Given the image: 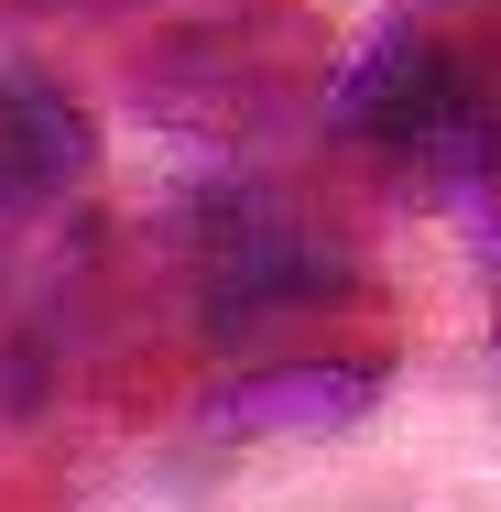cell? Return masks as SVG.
<instances>
[{"mask_svg": "<svg viewBox=\"0 0 501 512\" xmlns=\"http://www.w3.org/2000/svg\"><path fill=\"white\" fill-rule=\"evenodd\" d=\"M338 131L382 164H501V0H403L338 77Z\"/></svg>", "mask_w": 501, "mask_h": 512, "instance_id": "2", "label": "cell"}, {"mask_svg": "<svg viewBox=\"0 0 501 512\" xmlns=\"http://www.w3.org/2000/svg\"><path fill=\"white\" fill-rule=\"evenodd\" d=\"M99 175V109L55 66H0V229Z\"/></svg>", "mask_w": 501, "mask_h": 512, "instance_id": "3", "label": "cell"}, {"mask_svg": "<svg viewBox=\"0 0 501 512\" xmlns=\"http://www.w3.org/2000/svg\"><path fill=\"white\" fill-rule=\"evenodd\" d=\"M197 327L218 349V404L251 425H338L393 371V306L371 262L273 186H218L197 207Z\"/></svg>", "mask_w": 501, "mask_h": 512, "instance_id": "1", "label": "cell"}]
</instances>
